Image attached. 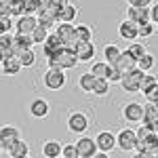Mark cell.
<instances>
[{
  "label": "cell",
  "mask_w": 158,
  "mask_h": 158,
  "mask_svg": "<svg viewBox=\"0 0 158 158\" xmlns=\"http://www.w3.org/2000/svg\"><path fill=\"white\" fill-rule=\"evenodd\" d=\"M93 158H110V154H108V152H97Z\"/></svg>",
  "instance_id": "cell-49"
},
{
  "label": "cell",
  "mask_w": 158,
  "mask_h": 158,
  "mask_svg": "<svg viewBox=\"0 0 158 158\" xmlns=\"http://www.w3.org/2000/svg\"><path fill=\"white\" fill-rule=\"evenodd\" d=\"M158 118V110L154 103H146L143 106V120H141V124H146V127H152L154 122H156Z\"/></svg>",
  "instance_id": "cell-24"
},
{
  "label": "cell",
  "mask_w": 158,
  "mask_h": 158,
  "mask_svg": "<svg viewBox=\"0 0 158 158\" xmlns=\"http://www.w3.org/2000/svg\"><path fill=\"white\" fill-rule=\"evenodd\" d=\"M106 80H108V82H118V85H120L122 74L118 72V70H116L114 65H110V68H108V76H106Z\"/></svg>",
  "instance_id": "cell-40"
},
{
  "label": "cell",
  "mask_w": 158,
  "mask_h": 158,
  "mask_svg": "<svg viewBox=\"0 0 158 158\" xmlns=\"http://www.w3.org/2000/svg\"><path fill=\"white\" fill-rule=\"evenodd\" d=\"M137 154H141V158H156L154 154H150V152H137Z\"/></svg>",
  "instance_id": "cell-50"
},
{
  "label": "cell",
  "mask_w": 158,
  "mask_h": 158,
  "mask_svg": "<svg viewBox=\"0 0 158 158\" xmlns=\"http://www.w3.org/2000/svg\"><path fill=\"white\" fill-rule=\"evenodd\" d=\"M143 95H146L148 103H158V82H156L154 86H152V89H148Z\"/></svg>",
  "instance_id": "cell-41"
},
{
  "label": "cell",
  "mask_w": 158,
  "mask_h": 158,
  "mask_svg": "<svg viewBox=\"0 0 158 158\" xmlns=\"http://www.w3.org/2000/svg\"><path fill=\"white\" fill-rule=\"evenodd\" d=\"M154 63H156V59H154V55H150V53H146L141 59L137 61V68L141 70V72H150L152 68H154Z\"/></svg>",
  "instance_id": "cell-31"
},
{
  "label": "cell",
  "mask_w": 158,
  "mask_h": 158,
  "mask_svg": "<svg viewBox=\"0 0 158 158\" xmlns=\"http://www.w3.org/2000/svg\"><path fill=\"white\" fill-rule=\"evenodd\" d=\"M108 63L106 61H95L93 65H91V74L95 76V78H106L108 76Z\"/></svg>",
  "instance_id": "cell-28"
},
{
  "label": "cell",
  "mask_w": 158,
  "mask_h": 158,
  "mask_svg": "<svg viewBox=\"0 0 158 158\" xmlns=\"http://www.w3.org/2000/svg\"><path fill=\"white\" fill-rule=\"evenodd\" d=\"M0 53H2V57H4V59L15 57V42H13V36H11V34L0 36Z\"/></svg>",
  "instance_id": "cell-23"
},
{
  "label": "cell",
  "mask_w": 158,
  "mask_h": 158,
  "mask_svg": "<svg viewBox=\"0 0 158 158\" xmlns=\"http://www.w3.org/2000/svg\"><path fill=\"white\" fill-rule=\"evenodd\" d=\"M95 143H97V150L99 152H112L116 148V135L110 133V131H101V133L95 137Z\"/></svg>",
  "instance_id": "cell-13"
},
{
  "label": "cell",
  "mask_w": 158,
  "mask_h": 158,
  "mask_svg": "<svg viewBox=\"0 0 158 158\" xmlns=\"http://www.w3.org/2000/svg\"><path fill=\"white\" fill-rule=\"evenodd\" d=\"M59 158H63V156H59Z\"/></svg>",
  "instance_id": "cell-55"
},
{
  "label": "cell",
  "mask_w": 158,
  "mask_h": 158,
  "mask_svg": "<svg viewBox=\"0 0 158 158\" xmlns=\"http://www.w3.org/2000/svg\"><path fill=\"white\" fill-rule=\"evenodd\" d=\"M36 25H38V19L34 15H21V17L15 19V30H17V34H30V36H32V32L36 30Z\"/></svg>",
  "instance_id": "cell-9"
},
{
  "label": "cell",
  "mask_w": 158,
  "mask_h": 158,
  "mask_svg": "<svg viewBox=\"0 0 158 158\" xmlns=\"http://www.w3.org/2000/svg\"><path fill=\"white\" fill-rule=\"evenodd\" d=\"M2 61H4V57H2V53H0V63H2Z\"/></svg>",
  "instance_id": "cell-52"
},
{
  "label": "cell",
  "mask_w": 158,
  "mask_h": 158,
  "mask_svg": "<svg viewBox=\"0 0 158 158\" xmlns=\"http://www.w3.org/2000/svg\"><path fill=\"white\" fill-rule=\"evenodd\" d=\"M49 112H51V108H49V101H47V99L38 97L30 103V114H32L34 118H47Z\"/></svg>",
  "instance_id": "cell-17"
},
{
  "label": "cell",
  "mask_w": 158,
  "mask_h": 158,
  "mask_svg": "<svg viewBox=\"0 0 158 158\" xmlns=\"http://www.w3.org/2000/svg\"><path fill=\"white\" fill-rule=\"evenodd\" d=\"M13 42H15V57H19L23 51L34 47V40H32L30 34H15L13 36Z\"/></svg>",
  "instance_id": "cell-19"
},
{
  "label": "cell",
  "mask_w": 158,
  "mask_h": 158,
  "mask_svg": "<svg viewBox=\"0 0 158 158\" xmlns=\"http://www.w3.org/2000/svg\"><path fill=\"white\" fill-rule=\"evenodd\" d=\"M76 148H78V154L80 158H93L97 154V143H95V139H91V137H80L78 141H76Z\"/></svg>",
  "instance_id": "cell-11"
},
{
  "label": "cell",
  "mask_w": 158,
  "mask_h": 158,
  "mask_svg": "<svg viewBox=\"0 0 158 158\" xmlns=\"http://www.w3.org/2000/svg\"><path fill=\"white\" fill-rule=\"evenodd\" d=\"M86 129H89L86 114H82V112H72L70 118H68V131L70 133H76V135H82Z\"/></svg>",
  "instance_id": "cell-5"
},
{
  "label": "cell",
  "mask_w": 158,
  "mask_h": 158,
  "mask_svg": "<svg viewBox=\"0 0 158 158\" xmlns=\"http://www.w3.org/2000/svg\"><path fill=\"white\" fill-rule=\"evenodd\" d=\"M108 93H110V82L106 78H97V80H95V89H93V95L103 97V95H108Z\"/></svg>",
  "instance_id": "cell-30"
},
{
  "label": "cell",
  "mask_w": 158,
  "mask_h": 158,
  "mask_svg": "<svg viewBox=\"0 0 158 158\" xmlns=\"http://www.w3.org/2000/svg\"><path fill=\"white\" fill-rule=\"evenodd\" d=\"M76 36H78L80 42H86V40L93 38V32H91L89 25H76Z\"/></svg>",
  "instance_id": "cell-33"
},
{
  "label": "cell",
  "mask_w": 158,
  "mask_h": 158,
  "mask_svg": "<svg viewBox=\"0 0 158 158\" xmlns=\"http://www.w3.org/2000/svg\"><path fill=\"white\" fill-rule=\"evenodd\" d=\"M19 139H21V137H19V129H17V127L6 124V127L0 129V143H2V150H4V152H11V148L15 146Z\"/></svg>",
  "instance_id": "cell-4"
},
{
  "label": "cell",
  "mask_w": 158,
  "mask_h": 158,
  "mask_svg": "<svg viewBox=\"0 0 158 158\" xmlns=\"http://www.w3.org/2000/svg\"><path fill=\"white\" fill-rule=\"evenodd\" d=\"M49 30H44L42 25H36V30L32 32V40H34V44H44L47 42V38H49Z\"/></svg>",
  "instance_id": "cell-29"
},
{
  "label": "cell",
  "mask_w": 158,
  "mask_h": 158,
  "mask_svg": "<svg viewBox=\"0 0 158 158\" xmlns=\"http://www.w3.org/2000/svg\"><path fill=\"white\" fill-rule=\"evenodd\" d=\"M74 53H76V57L78 61H91L95 57V44H93V40H86V42H78L76 47H74Z\"/></svg>",
  "instance_id": "cell-14"
},
{
  "label": "cell",
  "mask_w": 158,
  "mask_h": 158,
  "mask_svg": "<svg viewBox=\"0 0 158 158\" xmlns=\"http://www.w3.org/2000/svg\"><path fill=\"white\" fill-rule=\"evenodd\" d=\"M158 82V78L156 76H152V74H143V80H141V93H146L148 89H152V86Z\"/></svg>",
  "instance_id": "cell-37"
},
{
  "label": "cell",
  "mask_w": 158,
  "mask_h": 158,
  "mask_svg": "<svg viewBox=\"0 0 158 158\" xmlns=\"http://www.w3.org/2000/svg\"><path fill=\"white\" fill-rule=\"evenodd\" d=\"M95 80H97V78H95L91 72H85L80 78H78V86H80L85 93H93V89H95Z\"/></svg>",
  "instance_id": "cell-25"
},
{
  "label": "cell",
  "mask_w": 158,
  "mask_h": 158,
  "mask_svg": "<svg viewBox=\"0 0 158 158\" xmlns=\"http://www.w3.org/2000/svg\"><path fill=\"white\" fill-rule=\"evenodd\" d=\"M0 17H11V4H9V0H0Z\"/></svg>",
  "instance_id": "cell-44"
},
{
  "label": "cell",
  "mask_w": 158,
  "mask_h": 158,
  "mask_svg": "<svg viewBox=\"0 0 158 158\" xmlns=\"http://www.w3.org/2000/svg\"><path fill=\"white\" fill-rule=\"evenodd\" d=\"M61 150H63V143L57 141V139H47L42 143V156L44 158H59Z\"/></svg>",
  "instance_id": "cell-20"
},
{
  "label": "cell",
  "mask_w": 158,
  "mask_h": 158,
  "mask_svg": "<svg viewBox=\"0 0 158 158\" xmlns=\"http://www.w3.org/2000/svg\"><path fill=\"white\" fill-rule=\"evenodd\" d=\"M114 68H116L120 74H127V72H131V70L137 68V59H135L133 55L129 53V49H127L124 53H120V57H118L116 63H114Z\"/></svg>",
  "instance_id": "cell-15"
},
{
  "label": "cell",
  "mask_w": 158,
  "mask_h": 158,
  "mask_svg": "<svg viewBox=\"0 0 158 158\" xmlns=\"http://www.w3.org/2000/svg\"><path fill=\"white\" fill-rule=\"evenodd\" d=\"M129 53H131L135 59L139 61V59H141V57H143V55L148 53V51H146V47H143L141 42H131V47H129Z\"/></svg>",
  "instance_id": "cell-35"
},
{
  "label": "cell",
  "mask_w": 158,
  "mask_h": 158,
  "mask_svg": "<svg viewBox=\"0 0 158 158\" xmlns=\"http://www.w3.org/2000/svg\"><path fill=\"white\" fill-rule=\"evenodd\" d=\"M23 11L25 15H38V11H40L38 0H23Z\"/></svg>",
  "instance_id": "cell-38"
},
{
  "label": "cell",
  "mask_w": 158,
  "mask_h": 158,
  "mask_svg": "<svg viewBox=\"0 0 158 158\" xmlns=\"http://www.w3.org/2000/svg\"><path fill=\"white\" fill-rule=\"evenodd\" d=\"M122 116L127 122H141L143 120V106L137 103V101H129L124 108H122Z\"/></svg>",
  "instance_id": "cell-8"
},
{
  "label": "cell",
  "mask_w": 158,
  "mask_h": 158,
  "mask_svg": "<svg viewBox=\"0 0 158 158\" xmlns=\"http://www.w3.org/2000/svg\"><path fill=\"white\" fill-rule=\"evenodd\" d=\"M150 21L152 23H158V2L150 6Z\"/></svg>",
  "instance_id": "cell-45"
},
{
  "label": "cell",
  "mask_w": 158,
  "mask_h": 158,
  "mask_svg": "<svg viewBox=\"0 0 158 158\" xmlns=\"http://www.w3.org/2000/svg\"><path fill=\"white\" fill-rule=\"evenodd\" d=\"M135 133H137V141H146L148 137H150V133H154V131H152L150 127H146V124H141Z\"/></svg>",
  "instance_id": "cell-43"
},
{
  "label": "cell",
  "mask_w": 158,
  "mask_h": 158,
  "mask_svg": "<svg viewBox=\"0 0 158 158\" xmlns=\"http://www.w3.org/2000/svg\"><path fill=\"white\" fill-rule=\"evenodd\" d=\"M61 49H63V42L59 40V36H57L55 32H53V34H49L47 42L42 44V51H44V57H47V59H53V57H57Z\"/></svg>",
  "instance_id": "cell-10"
},
{
  "label": "cell",
  "mask_w": 158,
  "mask_h": 158,
  "mask_svg": "<svg viewBox=\"0 0 158 158\" xmlns=\"http://www.w3.org/2000/svg\"><path fill=\"white\" fill-rule=\"evenodd\" d=\"M13 27H15V23H13V19H11V17H0V36L9 34Z\"/></svg>",
  "instance_id": "cell-39"
},
{
  "label": "cell",
  "mask_w": 158,
  "mask_h": 158,
  "mask_svg": "<svg viewBox=\"0 0 158 158\" xmlns=\"http://www.w3.org/2000/svg\"><path fill=\"white\" fill-rule=\"evenodd\" d=\"M118 34H120V38H124V40H137V38H139V25L127 19V21H122V23L118 25Z\"/></svg>",
  "instance_id": "cell-18"
},
{
  "label": "cell",
  "mask_w": 158,
  "mask_h": 158,
  "mask_svg": "<svg viewBox=\"0 0 158 158\" xmlns=\"http://www.w3.org/2000/svg\"><path fill=\"white\" fill-rule=\"evenodd\" d=\"M127 19L133 21V23H137V25L148 23V21H150V6H129Z\"/></svg>",
  "instance_id": "cell-12"
},
{
  "label": "cell",
  "mask_w": 158,
  "mask_h": 158,
  "mask_svg": "<svg viewBox=\"0 0 158 158\" xmlns=\"http://www.w3.org/2000/svg\"><path fill=\"white\" fill-rule=\"evenodd\" d=\"M21 61H19V57H9V59L2 61V72L6 74V76H17V74L21 72Z\"/></svg>",
  "instance_id": "cell-22"
},
{
  "label": "cell",
  "mask_w": 158,
  "mask_h": 158,
  "mask_svg": "<svg viewBox=\"0 0 158 158\" xmlns=\"http://www.w3.org/2000/svg\"><path fill=\"white\" fill-rule=\"evenodd\" d=\"M76 17H78V9L74 6L72 2L68 6H63V9H57V21L59 23H72Z\"/></svg>",
  "instance_id": "cell-21"
},
{
  "label": "cell",
  "mask_w": 158,
  "mask_h": 158,
  "mask_svg": "<svg viewBox=\"0 0 158 158\" xmlns=\"http://www.w3.org/2000/svg\"><path fill=\"white\" fill-rule=\"evenodd\" d=\"M70 4V0H53V9L57 11V9H63V6H68Z\"/></svg>",
  "instance_id": "cell-47"
},
{
  "label": "cell",
  "mask_w": 158,
  "mask_h": 158,
  "mask_svg": "<svg viewBox=\"0 0 158 158\" xmlns=\"http://www.w3.org/2000/svg\"><path fill=\"white\" fill-rule=\"evenodd\" d=\"M57 59V65H59L61 70L65 72V70H72V68H76L80 61H78V57H76V53H74V49H63L59 51V55L55 57Z\"/></svg>",
  "instance_id": "cell-7"
},
{
  "label": "cell",
  "mask_w": 158,
  "mask_h": 158,
  "mask_svg": "<svg viewBox=\"0 0 158 158\" xmlns=\"http://www.w3.org/2000/svg\"><path fill=\"white\" fill-rule=\"evenodd\" d=\"M9 4H11V17H21V15H25L23 11V0H9Z\"/></svg>",
  "instance_id": "cell-34"
},
{
  "label": "cell",
  "mask_w": 158,
  "mask_h": 158,
  "mask_svg": "<svg viewBox=\"0 0 158 158\" xmlns=\"http://www.w3.org/2000/svg\"><path fill=\"white\" fill-rule=\"evenodd\" d=\"M143 74L139 68H135L131 72L122 74V80H120V86L127 91V93H141V80H143Z\"/></svg>",
  "instance_id": "cell-1"
},
{
  "label": "cell",
  "mask_w": 158,
  "mask_h": 158,
  "mask_svg": "<svg viewBox=\"0 0 158 158\" xmlns=\"http://www.w3.org/2000/svg\"><path fill=\"white\" fill-rule=\"evenodd\" d=\"M0 152H4V150H2V143H0Z\"/></svg>",
  "instance_id": "cell-53"
},
{
  "label": "cell",
  "mask_w": 158,
  "mask_h": 158,
  "mask_svg": "<svg viewBox=\"0 0 158 158\" xmlns=\"http://www.w3.org/2000/svg\"><path fill=\"white\" fill-rule=\"evenodd\" d=\"M55 34L59 36V40L63 42L65 49H74V47L80 42L78 36H76V25L74 23H59L57 30H55Z\"/></svg>",
  "instance_id": "cell-2"
},
{
  "label": "cell",
  "mask_w": 158,
  "mask_h": 158,
  "mask_svg": "<svg viewBox=\"0 0 158 158\" xmlns=\"http://www.w3.org/2000/svg\"><path fill=\"white\" fill-rule=\"evenodd\" d=\"M120 47H116V44H108L106 49H103V57H106V63L108 65H114L116 61H118V57H120Z\"/></svg>",
  "instance_id": "cell-26"
},
{
  "label": "cell",
  "mask_w": 158,
  "mask_h": 158,
  "mask_svg": "<svg viewBox=\"0 0 158 158\" xmlns=\"http://www.w3.org/2000/svg\"><path fill=\"white\" fill-rule=\"evenodd\" d=\"M19 61H21V65H23V68H32V65L36 63V53H34L32 49L23 51V53L19 55Z\"/></svg>",
  "instance_id": "cell-32"
},
{
  "label": "cell",
  "mask_w": 158,
  "mask_h": 158,
  "mask_svg": "<svg viewBox=\"0 0 158 158\" xmlns=\"http://www.w3.org/2000/svg\"><path fill=\"white\" fill-rule=\"evenodd\" d=\"M61 156H63V158H80L76 143H65V146H63V150H61Z\"/></svg>",
  "instance_id": "cell-36"
},
{
  "label": "cell",
  "mask_w": 158,
  "mask_h": 158,
  "mask_svg": "<svg viewBox=\"0 0 158 158\" xmlns=\"http://www.w3.org/2000/svg\"><path fill=\"white\" fill-rule=\"evenodd\" d=\"M131 158H141V154H137V152H135V154H133Z\"/></svg>",
  "instance_id": "cell-51"
},
{
  "label": "cell",
  "mask_w": 158,
  "mask_h": 158,
  "mask_svg": "<svg viewBox=\"0 0 158 158\" xmlns=\"http://www.w3.org/2000/svg\"><path fill=\"white\" fill-rule=\"evenodd\" d=\"M44 86L47 89H51V91H59V89H63L65 86V74H63V70H59V68H49L47 72H44Z\"/></svg>",
  "instance_id": "cell-3"
},
{
  "label": "cell",
  "mask_w": 158,
  "mask_h": 158,
  "mask_svg": "<svg viewBox=\"0 0 158 158\" xmlns=\"http://www.w3.org/2000/svg\"><path fill=\"white\" fill-rule=\"evenodd\" d=\"M156 158H158V154H156Z\"/></svg>",
  "instance_id": "cell-54"
},
{
  "label": "cell",
  "mask_w": 158,
  "mask_h": 158,
  "mask_svg": "<svg viewBox=\"0 0 158 158\" xmlns=\"http://www.w3.org/2000/svg\"><path fill=\"white\" fill-rule=\"evenodd\" d=\"M38 6H40V11L51 9V6H53V0H38ZM40 11H38V13H40Z\"/></svg>",
  "instance_id": "cell-48"
},
{
  "label": "cell",
  "mask_w": 158,
  "mask_h": 158,
  "mask_svg": "<svg viewBox=\"0 0 158 158\" xmlns=\"http://www.w3.org/2000/svg\"><path fill=\"white\" fill-rule=\"evenodd\" d=\"M38 25H42L44 30H51L53 25H57L59 21H57V11L51 6V9H44V11H40L38 13Z\"/></svg>",
  "instance_id": "cell-16"
},
{
  "label": "cell",
  "mask_w": 158,
  "mask_h": 158,
  "mask_svg": "<svg viewBox=\"0 0 158 158\" xmlns=\"http://www.w3.org/2000/svg\"><path fill=\"white\" fill-rule=\"evenodd\" d=\"M152 34H154V23H152V21L139 25V36L141 38H148V36H152Z\"/></svg>",
  "instance_id": "cell-42"
},
{
  "label": "cell",
  "mask_w": 158,
  "mask_h": 158,
  "mask_svg": "<svg viewBox=\"0 0 158 158\" xmlns=\"http://www.w3.org/2000/svg\"><path fill=\"white\" fill-rule=\"evenodd\" d=\"M129 2V6H150L152 4V0H127Z\"/></svg>",
  "instance_id": "cell-46"
},
{
  "label": "cell",
  "mask_w": 158,
  "mask_h": 158,
  "mask_svg": "<svg viewBox=\"0 0 158 158\" xmlns=\"http://www.w3.org/2000/svg\"><path fill=\"white\" fill-rule=\"evenodd\" d=\"M135 143H137V133L133 129H122L120 133L116 135V148H120L122 152L135 150Z\"/></svg>",
  "instance_id": "cell-6"
},
{
  "label": "cell",
  "mask_w": 158,
  "mask_h": 158,
  "mask_svg": "<svg viewBox=\"0 0 158 158\" xmlns=\"http://www.w3.org/2000/svg\"><path fill=\"white\" fill-rule=\"evenodd\" d=\"M9 154H11V158H25V156H30V146L25 143L23 139H19V141L11 148Z\"/></svg>",
  "instance_id": "cell-27"
}]
</instances>
